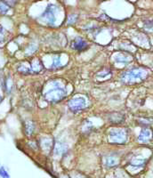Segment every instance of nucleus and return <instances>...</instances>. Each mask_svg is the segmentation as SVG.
Listing matches in <instances>:
<instances>
[{
	"mask_svg": "<svg viewBox=\"0 0 153 178\" xmlns=\"http://www.w3.org/2000/svg\"><path fill=\"white\" fill-rule=\"evenodd\" d=\"M6 1H7V2H9V3H14L16 0H6Z\"/></svg>",
	"mask_w": 153,
	"mask_h": 178,
	"instance_id": "1",
	"label": "nucleus"
}]
</instances>
